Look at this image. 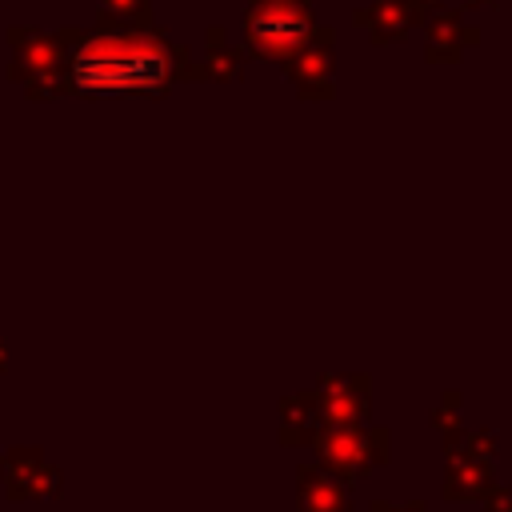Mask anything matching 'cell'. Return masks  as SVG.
Segmentation results:
<instances>
[{
  "mask_svg": "<svg viewBox=\"0 0 512 512\" xmlns=\"http://www.w3.org/2000/svg\"><path fill=\"white\" fill-rule=\"evenodd\" d=\"M72 80L84 92H156L168 80V56L144 40L96 36L76 52Z\"/></svg>",
  "mask_w": 512,
  "mask_h": 512,
  "instance_id": "obj_1",
  "label": "cell"
}]
</instances>
